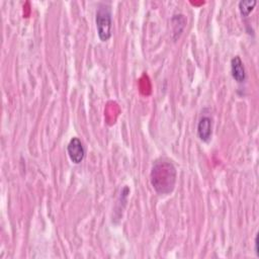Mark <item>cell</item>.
<instances>
[{"label": "cell", "instance_id": "cell-1", "mask_svg": "<svg viewBox=\"0 0 259 259\" xmlns=\"http://www.w3.org/2000/svg\"><path fill=\"white\" fill-rule=\"evenodd\" d=\"M176 177V169L170 161L159 159L154 162L150 173V180L156 192L159 194L171 193L175 187Z\"/></svg>", "mask_w": 259, "mask_h": 259}, {"label": "cell", "instance_id": "cell-2", "mask_svg": "<svg viewBox=\"0 0 259 259\" xmlns=\"http://www.w3.org/2000/svg\"><path fill=\"white\" fill-rule=\"evenodd\" d=\"M95 23L97 34L100 40L106 41L111 36V27H112V14L111 8L109 5L102 3L98 6L96 15H95Z\"/></svg>", "mask_w": 259, "mask_h": 259}, {"label": "cell", "instance_id": "cell-3", "mask_svg": "<svg viewBox=\"0 0 259 259\" xmlns=\"http://www.w3.org/2000/svg\"><path fill=\"white\" fill-rule=\"evenodd\" d=\"M67 153L72 163L80 164L85 157V149L78 138H72L67 146Z\"/></svg>", "mask_w": 259, "mask_h": 259}, {"label": "cell", "instance_id": "cell-4", "mask_svg": "<svg viewBox=\"0 0 259 259\" xmlns=\"http://www.w3.org/2000/svg\"><path fill=\"white\" fill-rule=\"evenodd\" d=\"M212 134V120L207 115H202L197 123V136L198 138L207 143L211 139Z\"/></svg>", "mask_w": 259, "mask_h": 259}, {"label": "cell", "instance_id": "cell-5", "mask_svg": "<svg viewBox=\"0 0 259 259\" xmlns=\"http://www.w3.org/2000/svg\"><path fill=\"white\" fill-rule=\"evenodd\" d=\"M231 73L233 79L237 83H243L246 79L244 64L239 56H236L231 60Z\"/></svg>", "mask_w": 259, "mask_h": 259}, {"label": "cell", "instance_id": "cell-6", "mask_svg": "<svg viewBox=\"0 0 259 259\" xmlns=\"http://www.w3.org/2000/svg\"><path fill=\"white\" fill-rule=\"evenodd\" d=\"M172 22V27H173V34H174V39H177L181 32L183 31L185 24H186V19L184 17V15L182 14H178V15H174L171 19Z\"/></svg>", "mask_w": 259, "mask_h": 259}, {"label": "cell", "instance_id": "cell-7", "mask_svg": "<svg viewBox=\"0 0 259 259\" xmlns=\"http://www.w3.org/2000/svg\"><path fill=\"white\" fill-rule=\"evenodd\" d=\"M257 2L255 0H242L239 2V11L243 17H247L254 9Z\"/></svg>", "mask_w": 259, "mask_h": 259}]
</instances>
